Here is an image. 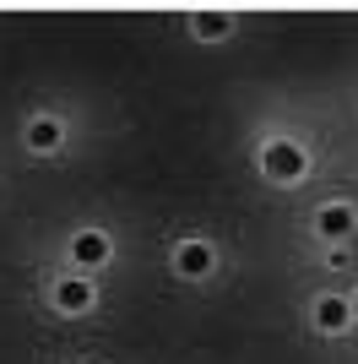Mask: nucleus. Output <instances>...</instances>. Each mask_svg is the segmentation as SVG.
<instances>
[{"instance_id":"423d86ee","label":"nucleus","mask_w":358,"mask_h":364,"mask_svg":"<svg viewBox=\"0 0 358 364\" xmlns=\"http://www.w3.org/2000/svg\"><path fill=\"white\" fill-rule=\"evenodd\" d=\"M104 256H109V240H104V234H76V261H82V267H98Z\"/></svg>"},{"instance_id":"f03ea898","label":"nucleus","mask_w":358,"mask_h":364,"mask_svg":"<svg viewBox=\"0 0 358 364\" xmlns=\"http://www.w3.org/2000/svg\"><path fill=\"white\" fill-rule=\"evenodd\" d=\"M179 272L185 277H207L212 272V250L207 245H179Z\"/></svg>"},{"instance_id":"1a4fd4ad","label":"nucleus","mask_w":358,"mask_h":364,"mask_svg":"<svg viewBox=\"0 0 358 364\" xmlns=\"http://www.w3.org/2000/svg\"><path fill=\"white\" fill-rule=\"evenodd\" d=\"M347 310H353V316H358V294H353V304H347Z\"/></svg>"},{"instance_id":"f257e3e1","label":"nucleus","mask_w":358,"mask_h":364,"mask_svg":"<svg viewBox=\"0 0 358 364\" xmlns=\"http://www.w3.org/2000/svg\"><path fill=\"white\" fill-rule=\"evenodd\" d=\"M266 168L277 174V180H298V174H304V152H298L293 141H271L266 147Z\"/></svg>"},{"instance_id":"0eeeda50","label":"nucleus","mask_w":358,"mask_h":364,"mask_svg":"<svg viewBox=\"0 0 358 364\" xmlns=\"http://www.w3.org/2000/svg\"><path fill=\"white\" fill-rule=\"evenodd\" d=\"M28 147H33V152H55V147H60V125H55V120H33Z\"/></svg>"},{"instance_id":"39448f33","label":"nucleus","mask_w":358,"mask_h":364,"mask_svg":"<svg viewBox=\"0 0 358 364\" xmlns=\"http://www.w3.org/2000/svg\"><path fill=\"white\" fill-rule=\"evenodd\" d=\"M55 299H60V310H71V316H76V310H87V304H92V283H60Z\"/></svg>"},{"instance_id":"6e6552de","label":"nucleus","mask_w":358,"mask_h":364,"mask_svg":"<svg viewBox=\"0 0 358 364\" xmlns=\"http://www.w3.org/2000/svg\"><path fill=\"white\" fill-rule=\"evenodd\" d=\"M195 28H201V38H223V33H228V16L223 11H201V16H195Z\"/></svg>"},{"instance_id":"7ed1b4c3","label":"nucleus","mask_w":358,"mask_h":364,"mask_svg":"<svg viewBox=\"0 0 358 364\" xmlns=\"http://www.w3.org/2000/svg\"><path fill=\"white\" fill-rule=\"evenodd\" d=\"M315 321H320L326 332H342L347 321H353V310H347V299H320L315 304Z\"/></svg>"},{"instance_id":"20e7f679","label":"nucleus","mask_w":358,"mask_h":364,"mask_svg":"<svg viewBox=\"0 0 358 364\" xmlns=\"http://www.w3.org/2000/svg\"><path fill=\"white\" fill-rule=\"evenodd\" d=\"M320 234L326 240H347L353 234V207H326L320 213Z\"/></svg>"}]
</instances>
